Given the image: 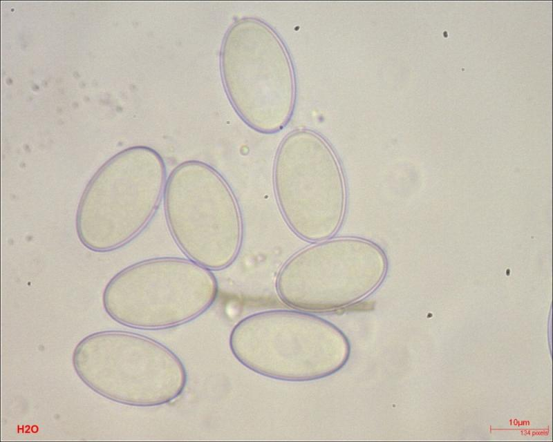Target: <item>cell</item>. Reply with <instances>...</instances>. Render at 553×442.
<instances>
[{
	"mask_svg": "<svg viewBox=\"0 0 553 442\" xmlns=\"http://www.w3.org/2000/svg\"><path fill=\"white\" fill-rule=\"evenodd\" d=\"M166 181L165 162L151 148H130L110 159L80 198L75 226L81 243L95 252L129 243L153 218Z\"/></svg>",
	"mask_w": 553,
	"mask_h": 442,
	"instance_id": "cell-2",
	"label": "cell"
},
{
	"mask_svg": "<svg viewBox=\"0 0 553 442\" xmlns=\"http://www.w3.org/2000/svg\"><path fill=\"white\" fill-rule=\"evenodd\" d=\"M388 262L374 242L359 238L327 239L289 258L280 269V299L297 310L328 312L355 304L385 278Z\"/></svg>",
	"mask_w": 553,
	"mask_h": 442,
	"instance_id": "cell-6",
	"label": "cell"
},
{
	"mask_svg": "<svg viewBox=\"0 0 553 442\" xmlns=\"http://www.w3.org/2000/svg\"><path fill=\"white\" fill-rule=\"evenodd\" d=\"M163 200L169 231L189 260L210 271L234 262L243 242L242 214L218 171L198 160L180 164L167 179Z\"/></svg>",
	"mask_w": 553,
	"mask_h": 442,
	"instance_id": "cell-4",
	"label": "cell"
},
{
	"mask_svg": "<svg viewBox=\"0 0 553 442\" xmlns=\"http://www.w3.org/2000/svg\"><path fill=\"white\" fill-rule=\"evenodd\" d=\"M229 346L246 368L285 381L330 376L350 354V343L337 327L297 309L266 310L243 318L232 328Z\"/></svg>",
	"mask_w": 553,
	"mask_h": 442,
	"instance_id": "cell-1",
	"label": "cell"
},
{
	"mask_svg": "<svg viewBox=\"0 0 553 442\" xmlns=\"http://www.w3.org/2000/svg\"><path fill=\"white\" fill-rule=\"evenodd\" d=\"M220 66L227 97L249 126L274 133L287 124L295 101L294 70L270 26L254 18L234 23L223 39Z\"/></svg>",
	"mask_w": 553,
	"mask_h": 442,
	"instance_id": "cell-3",
	"label": "cell"
},
{
	"mask_svg": "<svg viewBox=\"0 0 553 442\" xmlns=\"http://www.w3.org/2000/svg\"><path fill=\"white\" fill-rule=\"evenodd\" d=\"M218 282L208 269L176 257L153 258L115 274L102 301L113 320L140 329H162L193 320L215 302Z\"/></svg>",
	"mask_w": 553,
	"mask_h": 442,
	"instance_id": "cell-5",
	"label": "cell"
},
{
	"mask_svg": "<svg viewBox=\"0 0 553 442\" xmlns=\"http://www.w3.org/2000/svg\"><path fill=\"white\" fill-rule=\"evenodd\" d=\"M273 183L279 209L297 236L320 242L339 230L346 183L336 154L321 135L308 130L288 135L275 157Z\"/></svg>",
	"mask_w": 553,
	"mask_h": 442,
	"instance_id": "cell-7",
	"label": "cell"
}]
</instances>
